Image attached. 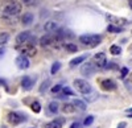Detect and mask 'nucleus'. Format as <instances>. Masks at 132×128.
I'll use <instances>...</instances> for the list:
<instances>
[{"label": "nucleus", "instance_id": "nucleus-14", "mask_svg": "<svg viewBox=\"0 0 132 128\" xmlns=\"http://www.w3.org/2000/svg\"><path fill=\"white\" fill-rule=\"evenodd\" d=\"M61 111L65 114V115H70V114H74L77 111V108L74 107L73 103H63L62 107H61Z\"/></svg>", "mask_w": 132, "mask_h": 128}, {"label": "nucleus", "instance_id": "nucleus-33", "mask_svg": "<svg viewBox=\"0 0 132 128\" xmlns=\"http://www.w3.org/2000/svg\"><path fill=\"white\" fill-rule=\"evenodd\" d=\"M70 128H81V124L79 123H73Z\"/></svg>", "mask_w": 132, "mask_h": 128}, {"label": "nucleus", "instance_id": "nucleus-8", "mask_svg": "<svg viewBox=\"0 0 132 128\" xmlns=\"http://www.w3.org/2000/svg\"><path fill=\"white\" fill-rule=\"evenodd\" d=\"M94 63L98 69H103L106 67V63H107V58L104 53H96L94 56Z\"/></svg>", "mask_w": 132, "mask_h": 128}, {"label": "nucleus", "instance_id": "nucleus-29", "mask_svg": "<svg viewBox=\"0 0 132 128\" xmlns=\"http://www.w3.org/2000/svg\"><path fill=\"white\" fill-rule=\"evenodd\" d=\"M61 89H62V84H56V86H53V87H52V92H53V94L60 92Z\"/></svg>", "mask_w": 132, "mask_h": 128}, {"label": "nucleus", "instance_id": "nucleus-20", "mask_svg": "<svg viewBox=\"0 0 132 128\" xmlns=\"http://www.w3.org/2000/svg\"><path fill=\"white\" fill-rule=\"evenodd\" d=\"M8 40H9V35H8V33H5V32L0 33V46L5 45L7 42H8Z\"/></svg>", "mask_w": 132, "mask_h": 128}, {"label": "nucleus", "instance_id": "nucleus-17", "mask_svg": "<svg viewBox=\"0 0 132 128\" xmlns=\"http://www.w3.org/2000/svg\"><path fill=\"white\" fill-rule=\"evenodd\" d=\"M87 57H89V54H83V56H79V57H77V58L71 59V61H70V66L74 67V66H77V65H79V63L83 62Z\"/></svg>", "mask_w": 132, "mask_h": 128}, {"label": "nucleus", "instance_id": "nucleus-4", "mask_svg": "<svg viewBox=\"0 0 132 128\" xmlns=\"http://www.w3.org/2000/svg\"><path fill=\"white\" fill-rule=\"evenodd\" d=\"M17 50L20 53H23L24 56L27 57H35L36 53H37V49L33 44H29V42H25V44H21V45H17Z\"/></svg>", "mask_w": 132, "mask_h": 128}, {"label": "nucleus", "instance_id": "nucleus-36", "mask_svg": "<svg viewBox=\"0 0 132 128\" xmlns=\"http://www.w3.org/2000/svg\"><path fill=\"white\" fill-rule=\"evenodd\" d=\"M128 4H129V8L132 9V0H128Z\"/></svg>", "mask_w": 132, "mask_h": 128}, {"label": "nucleus", "instance_id": "nucleus-38", "mask_svg": "<svg viewBox=\"0 0 132 128\" xmlns=\"http://www.w3.org/2000/svg\"><path fill=\"white\" fill-rule=\"evenodd\" d=\"M129 63H131V65H132V59H129Z\"/></svg>", "mask_w": 132, "mask_h": 128}, {"label": "nucleus", "instance_id": "nucleus-18", "mask_svg": "<svg viewBox=\"0 0 132 128\" xmlns=\"http://www.w3.org/2000/svg\"><path fill=\"white\" fill-rule=\"evenodd\" d=\"M73 104H74V107L78 110V111H85L86 110V103L83 102V100H79V99H75L74 102H73Z\"/></svg>", "mask_w": 132, "mask_h": 128}, {"label": "nucleus", "instance_id": "nucleus-28", "mask_svg": "<svg viewBox=\"0 0 132 128\" xmlns=\"http://www.w3.org/2000/svg\"><path fill=\"white\" fill-rule=\"evenodd\" d=\"M93 123H94V116H93V115H89V116L85 119V122H83L85 125H91Z\"/></svg>", "mask_w": 132, "mask_h": 128}, {"label": "nucleus", "instance_id": "nucleus-13", "mask_svg": "<svg viewBox=\"0 0 132 128\" xmlns=\"http://www.w3.org/2000/svg\"><path fill=\"white\" fill-rule=\"evenodd\" d=\"M33 84H35V79H32L30 77H24L23 79H21V87H23L25 91L32 90Z\"/></svg>", "mask_w": 132, "mask_h": 128}, {"label": "nucleus", "instance_id": "nucleus-37", "mask_svg": "<svg viewBox=\"0 0 132 128\" xmlns=\"http://www.w3.org/2000/svg\"><path fill=\"white\" fill-rule=\"evenodd\" d=\"M21 2H23V3H29L30 0H21Z\"/></svg>", "mask_w": 132, "mask_h": 128}, {"label": "nucleus", "instance_id": "nucleus-7", "mask_svg": "<svg viewBox=\"0 0 132 128\" xmlns=\"http://www.w3.org/2000/svg\"><path fill=\"white\" fill-rule=\"evenodd\" d=\"M61 38L58 37V36H52V35H45V36H42L41 38H40V45L41 46H49V45H52L53 42H56V41H60Z\"/></svg>", "mask_w": 132, "mask_h": 128}, {"label": "nucleus", "instance_id": "nucleus-30", "mask_svg": "<svg viewBox=\"0 0 132 128\" xmlns=\"http://www.w3.org/2000/svg\"><path fill=\"white\" fill-rule=\"evenodd\" d=\"M61 91H62L65 95H74V92H73L69 87H62V89H61Z\"/></svg>", "mask_w": 132, "mask_h": 128}, {"label": "nucleus", "instance_id": "nucleus-24", "mask_svg": "<svg viewBox=\"0 0 132 128\" xmlns=\"http://www.w3.org/2000/svg\"><path fill=\"white\" fill-rule=\"evenodd\" d=\"M45 128H61V123L57 122V120H53V122L48 123V124L45 125Z\"/></svg>", "mask_w": 132, "mask_h": 128}, {"label": "nucleus", "instance_id": "nucleus-21", "mask_svg": "<svg viewBox=\"0 0 132 128\" xmlns=\"http://www.w3.org/2000/svg\"><path fill=\"white\" fill-rule=\"evenodd\" d=\"M110 53L114 56H119L120 53H122V48H120L119 45H112L111 48H110Z\"/></svg>", "mask_w": 132, "mask_h": 128}, {"label": "nucleus", "instance_id": "nucleus-2", "mask_svg": "<svg viewBox=\"0 0 132 128\" xmlns=\"http://www.w3.org/2000/svg\"><path fill=\"white\" fill-rule=\"evenodd\" d=\"M79 41L82 42L83 45H87V46H90V48H94V46H96V45L101 44L102 37L98 36V35H83V36L79 37Z\"/></svg>", "mask_w": 132, "mask_h": 128}, {"label": "nucleus", "instance_id": "nucleus-34", "mask_svg": "<svg viewBox=\"0 0 132 128\" xmlns=\"http://www.w3.org/2000/svg\"><path fill=\"white\" fill-rule=\"evenodd\" d=\"M126 112H127V115L129 116V118H132V108H128V110H126Z\"/></svg>", "mask_w": 132, "mask_h": 128}, {"label": "nucleus", "instance_id": "nucleus-16", "mask_svg": "<svg viewBox=\"0 0 132 128\" xmlns=\"http://www.w3.org/2000/svg\"><path fill=\"white\" fill-rule=\"evenodd\" d=\"M33 15L30 13V12H27V13H24V16L21 17V23H23L24 25H30L32 23H33Z\"/></svg>", "mask_w": 132, "mask_h": 128}, {"label": "nucleus", "instance_id": "nucleus-12", "mask_svg": "<svg viewBox=\"0 0 132 128\" xmlns=\"http://www.w3.org/2000/svg\"><path fill=\"white\" fill-rule=\"evenodd\" d=\"M107 20L111 23L112 25H126L128 24V21L123 17H116V16H112V15H107Z\"/></svg>", "mask_w": 132, "mask_h": 128}, {"label": "nucleus", "instance_id": "nucleus-26", "mask_svg": "<svg viewBox=\"0 0 132 128\" xmlns=\"http://www.w3.org/2000/svg\"><path fill=\"white\" fill-rule=\"evenodd\" d=\"M49 84H50V81H49V79L44 81V82H42V84L40 86V92H44V91H46V90H48V87H49Z\"/></svg>", "mask_w": 132, "mask_h": 128}, {"label": "nucleus", "instance_id": "nucleus-6", "mask_svg": "<svg viewBox=\"0 0 132 128\" xmlns=\"http://www.w3.org/2000/svg\"><path fill=\"white\" fill-rule=\"evenodd\" d=\"M96 69H98V67L95 66L94 62H93V63H91V62H86L85 65L81 67V73L83 74V75H86V77H87V75L90 77V75H93V74H95Z\"/></svg>", "mask_w": 132, "mask_h": 128}, {"label": "nucleus", "instance_id": "nucleus-10", "mask_svg": "<svg viewBox=\"0 0 132 128\" xmlns=\"http://www.w3.org/2000/svg\"><path fill=\"white\" fill-rule=\"evenodd\" d=\"M30 38H32L30 32L25 30V32H21L20 35H17V37H16V42H17V45H21V44H25V42H29Z\"/></svg>", "mask_w": 132, "mask_h": 128}, {"label": "nucleus", "instance_id": "nucleus-27", "mask_svg": "<svg viewBox=\"0 0 132 128\" xmlns=\"http://www.w3.org/2000/svg\"><path fill=\"white\" fill-rule=\"evenodd\" d=\"M65 48H66V50H69V52H71V53H74V52L78 50L77 45H74V44H66V45H65Z\"/></svg>", "mask_w": 132, "mask_h": 128}, {"label": "nucleus", "instance_id": "nucleus-25", "mask_svg": "<svg viewBox=\"0 0 132 128\" xmlns=\"http://www.w3.org/2000/svg\"><path fill=\"white\" fill-rule=\"evenodd\" d=\"M30 108H32V111H33V112H36V114H38V112L41 111V104H40L38 102H35V103H32V106H30Z\"/></svg>", "mask_w": 132, "mask_h": 128}, {"label": "nucleus", "instance_id": "nucleus-35", "mask_svg": "<svg viewBox=\"0 0 132 128\" xmlns=\"http://www.w3.org/2000/svg\"><path fill=\"white\" fill-rule=\"evenodd\" d=\"M118 128H126V123L123 122V123H120L119 125H118Z\"/></svg>", "mask_w": 132, "mask_h": 128}, {"label": "nucleus", "instance_id": "nucleus-1", "mask_svg": "<svg viewBox=\"0 0 132 128\" xmlns=\"http://www.w3.org/2000/svg\"><path fill=\"white\" fill-rule=\"evenodd\" d=\"M21 11V5L16 2H9L3 7V17L8 19V17H16Z\"/></svg>", "mask_w": 132, "mask_h": 128}, {"label": "nucleus", "instance_id": "nucleus-31", "mask_svg": "<svg viewBox=\"0 0 132 128\" xmlns=\"http://www.w3.org/2000/svg\"><path fill=\"white\" fill-rule=\"evenodd\" d=\"M127 74H128V69H127V67H123V69H122V78H124Z\"/></svg>", "mask_w": 132, "mask_h": 128}, {"label": "nucleus", "instance_id": "nucleus-19", "mask_svg": "<svg viewBox=\"0 0 132 128\" xmlns=\"http://www.w3.org/2000/svg\"><path fill=\"white\" fill-rule=\"evenodd\" d=\"M48 108L52 114H57L58 112V103L57 102H50L49 106H48Z\"/></svg>", "mask_w": 132, "mask_h": 128}, {"label": "nucleus", "instance_id": "nucleus-9", "mask_svg": "<svg viewBox=\"0 0 132 128\" xmlns=\"http://www.w3.org/2000/svg\"><path fill=\"white\" fill-rule=\"evenodd\" d=\"M29 59H28V57L27 56H24V54H20L17 58H16V66L19 67V69H21V70H24V69H28L29 67Z\"/></svg>", "mask_w": 132, "mask_h": 128}, {"label": "nucleus", "instance_id": "nucleus-22", "mask_svg": "<svg viewBox=\"0 0 132 128\" xmlns=\"http://www.w3.org/2000/svg\"><path fill=\"white\" fill-rule=\"evenodd\" d=\"M60 69H61V63H60V62H54V63H53V65H52V69H50V73H52V74H57Z\"/></svg>", "mask_w": 132, "mask_h": 128}, {"label": "nucleus", "instance_id": "nucleus-5", "mask_svg": "<svg viewBox=\"0 0 132 128\" xmlns=\"http://www.w3.org/2000/svg\"><path fill=\"white\" fill-rule=\"evenodd\" d=\"M25 119H27L25 115H23V114H17V112H9L8 114V122L12 125H17Z\"/></svg>", "mask_w": 132, "mask_h": 128}, {"label": "nucleus", "instance_id": "nucleus-3", "mask_svg": "<svg viewBox=\"0 0 132 128\" xmlns=\"http://www.w3.org/2000/svg\"><path fill=\"white\" fill-rule=\"evenodd\" d=\"M74 87L77 89V91H79L81 94L86 95V94H90L93 91V87H91V84L87 82L86 79H75L74 81Z\"/></svg>", "mask_w": 132, "mask_h": 128}, {"label": "nucleus", "instance_id": "nucleus-11", "mask_svg": "<svg viewBox=\"0 0 132 128\" xmlns=\"http://www.w3.org/2000/svg\"><path fill=\"white\" fill-rule=\"evenodd\" d=\"M101 87L104 91H114V90H116V83L112 79H103L101 82Z\"/></svg>", "mask_w": 132, "mask_h": 128}, {"label": "nucleus", "instance_id": "nucleus-23", "mask_svg": "<svg viewBox=\"0 0 132 128\" xmlns=\"http://www.w3.org/2000/svg\"><path fill=\"white\" fill-rule=\"evenodd\" d=\"M107 30H108V32H112V33H119V32H122V28H120V27H115V25H112V24H110V25L107 27Z\"/></svg>", "mask_w": 132, "mask_h": 128}, {"label": "nucleus", "instance_id": "nucleus-32", "mask_svg": "<svg viewBox=\"0 0 132 128\" xmlns=\"http://www.w3.org/2000/svg\"><path fill=\"white\" fill-rule=\"evenodd\" d=\"M4 53H5V50H4V48H2L0 46V59L3 58V56H4Z\"/></svg>", "mask_w": 132, "mask_h": 128}, {"label": "nucleus", "instance_id": "nucleus-15", "mask_svg": "<svg viewBox=\"0 0 132 128\" xmlns=\"http://www.w3.org/2000/svg\"><path fill=\"white\" fill-rule=\"evenodd\" d=\"M44 29L46 32H49V33H53V32H56L58 29V24L56 21H48V23L44 25Z\"/></svg>", "mask_w": 132, "mask_h": 128}]
</instances>
